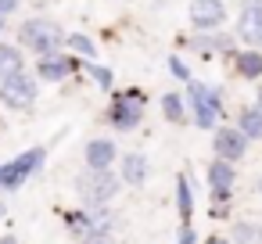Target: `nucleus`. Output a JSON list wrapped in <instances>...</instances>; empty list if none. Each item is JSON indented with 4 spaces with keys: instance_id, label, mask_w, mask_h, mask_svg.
Instances as JSON below:
<instances>
[{
    "instance_id": "nucleus-23",
    "label": "nucleus",
    "mask_w": 262,
    "mask_h": 244,
    "mask_svg": "<svg viewBox=\"0 0 262 244\" xmlns=\"http://www.w3.org/2000/svg\"><path fill=\"white\" fill-rule=\"evenodd\" d=\"M65 43H69V47H72L76 54H83L86 61H90V58H97V47H94V40H86L83 33H72V36H69Z\"/></svg>"
},
{
    "instance_id": "nucleus-12",
    "label": "nucleus",
    "mask_w": 262,
    "mask_h": 244,
    "mask_svg": "<svg viewBox=\"0 0 262 244\" xmlns=\"http://www.w3.org/2000/svg\"><path fill=\"white\" fill-rule=\"evenodd\" d=\"M233 183H237V165L212 158L208 162V190H233Z\"/></svg>"
},
{
    "instance_id": "nucleus-1",
    "label": "nucleus",
    "mask_w": 262,
    "mask_h": 244,
    "mask_svg": "<svg viewBox=\"0 0 262 244\" xmlns=\"http://www.w3.org/2000/svg\"><path fill=\"white\" fill-rule=\"evenodd\" d=\"M65 40H69V36L61 33V26H54V22H47V18H29V22H22V29H18V43L29 47V51L40 54V58L61 54Z\"/></svg>"
},
{
    "instance_id": "nucleus-15",
    "label": "nucleus",
    "mask_w": 262,
    "mask_h": 244,
    "mask_svg": "<svg viewBox=\"0 0 262 244\" xmlns=\"http://www.w3.org/2000/svg\"><path fill=\"white\" fill-rule=\"evenodd\" d=\"M241 133H244V140H262V112L255 108V104H248V108H241L237 112V122H233Z\"/></svg>"
},
{
    "instance_id": "nucleus-18",
    "label": "nucleus",
    "mask_w": 262,
    "mask_h": 244,
    "mask_svg": "<svg viewBox=\"0 0 262 244\" xmlns=\"http://www.w3.org/2000/svg\"><path fill=\"white\" fill-rule=\"evenodd\" d=\"M43 162H47V151H43V147H29L26 154H18V158H15V165H18V172H22L26 180H29L33 172H40V169H43Z\"/></svg>"
},
{
    "instance_id": "nucleus-8",
    "label": "nucleus",
    "mask_w": 262,
    "mask_h": 244,
    "mask_svg": "<svg viewBox=\"0 0 262 244\" xmlns=\"http://www.w3.org/2000/svg\"><path fill=\"white\" fill-rule=\"evenodd\" d=\"M223 22H226L223 0H190V26L198 33H215Z\"/></svg>"
},
{
    "instance_id": "nucleus-16",
    "label": "nucleus",
    "mask_w": 262,
    "mask_h": 244,
    "mask_svg": "<svg viewBox=\"0 0 262 244\" xmlns=\"http://www.w3.org/2000/svg\"><path fill=\"white\" fill-rule=\"evenodd\" d=\"M26 72V61H22V51L11 47V43H0V83Z\"/></svg>"
},
{
    "instance_id": "nucleus-9",
    "label": "nucleus",
    "mask_w": 262,
    "mask_h": 244,
    "mask_svg": "<svg viewBox=\"0 0 262 244\" xmlns=\"http://www.w3.org/2000/svg\"><path fill=\"white\" fill-rule=\"evenodd\" d=\"M79 65H83L79 58L54 54V58H40V65H36V76H40V79H47V83H61V79H69V76H72Z\"/></svg>"
},
{
    "instance_id": "nucleus-27",
    "label": "nucleus",
    "mask_w": 262,
    "mask_h": 244,
    "mask_svg": "<svg viewBox=\"0 0 262 244\" xmlns=\"http://www.w3.org/2000/svg\"><path fill=\"white\" fill-rule=\"evenodd\" d=\"M18 8V0H0V18H4V15H11Z\"/></svg>"
},
{
    "instance_id": "nucleus-21",
    "label": "nucleus",
    "mask_w": 262,
    "mask_h": 244,
    "mask_svg": "<svg viewBox=\"0 0 262 244\" xmlns=\"http://www.w3.org/2000/svg\"><path fill=\"white\" fill-rule=\"evenodd\" d=\"M233 240H237V244H262V226H255V223H237V226H233Z\"/></svg>"
},
{
    "instance_id": "nucleus-2",
    "label": "nucleus",
    "mask_w": 262,
    "mask_h": 244,
    "mask_svg": "<svg viewBox=\"0 0 262 244\" xmlns=\"http://www.w3.org/2000/svg\"><path fill=\"white\" fill-rule=\"evenodd\" d=\"M187 101H190V115H194V126L198 129H212L226 108H223V90L219 86H208V83H198L190 79L187 83Z\"/></svg>"
},
{
    "instance_id": "nucleus-26",
    "label": "nucleus",
    "mask_w": 262,
    "mask_h": 244,
    "mask_svg": "<svg viewBox=\"0 0 262 244\" xmlns=\"http://www.w3.org/2000/svg\"><path fill=\"white\" fill-rule=\"evenodd\" d=\"M83 244H115V237L112 233H86Z\"/></svg>"
},
{
    "instance_id": "nucleus-3",
    "label": "nucleus",
    "mask_w": 262,
    "mask_h": 244,
    "mask_svg": "<svg viewBox=\"0 0 262 244\" xmlns=\"http://www.w3.org/2000/svg\"><path fill=\"white\" fill-rule=\"evenodd\" d=\"M122 180L112 172V169H86L79 180H76V190L83 197V205L94 212V208H108V201L119 194Z\"/></svg>"
},
{
    "instance_id": "nucleus-28",
    "label": "nucleus",
    "mask_w": 262,
    "mask_h": 244,
    "mask_svg": "<svg viewBox=\"0 0 262 244\" xmlns=\"http://www.w3.org/2000/svg\"><path fill=\"white\" fill-rule=\"evenodd\" d=\"M205 244H230V240H226V237H219V233H212V237H208Z\"/></svg>"
},
{
    "instance_id": "nucleus-5",
    "label": "nucleus",
    "mask_w": 262,
    "mask_h": 244,
    "mask_svg": "<svg viewBox=\"0 0 262 244\" xmlns=\"http://www.w3.org/2000/svg\"><path fill=\"white\" fill-rule=\"evenodd\" d=\"M36 94H40V86H36V79H33L29 72H18V76H11V79L0 83V104H4V108H15V112L33 108Z\"/></svg>"
},
{
    "instance_id": "nucleus-30",
    "label": "nucleus",
    "mask_w": 262,
    "mask_h": 244,
    "mask_svg": "<svg viewBox=\"0 0 262 244\" xmlns=\"http://www.w3.org/2000/svg\"><path fill=\"white\" fill-rule=\"evenodd\" d=\"M0 244H18V237H11V233H8V237H0Z\"/></svg>"
},
{
    "instance_id": "nucleus-4",
    "label": "nucleus",
    "mask_w": 262,
    "mask_h": 244,
    "mask_svg": "<svg viewBox=\"0 0 262 244\" xmlns=\"http://www.w3.org/2000/svg\"><path fill=\"white\" fill-rule=\"evenodd\" d=\"M144 108H147V97L140 90H115L112 94V108H108V122L112 129L119 133H133L144 119Z\"/></svg>"
},
{
    "instance_id": "nucleus-22",
    "label": "nucleus",
    "mask_w": 262,
    "mask_h": 244,
    "mask_svg": "<svg viewBox=\"0 0 262 244\" xmlns=\"http://www.w3.org/2000/svg\"><path fill=\"white\" fill-rule=\"evenodd\" d=\"M22 183H26V176L18 172L15 162H4V165H0V187H4V190H18Z\"/></svg>"
},
{
    "instance_id": "nucleus-19",
    "label": "nucleus",
    "mask_w": 262,
    "mask_h": 244,
    "mask_svg": "<svg viewBox=\"0 0 262 244\" xmlns=\"http://www.w3.org/2000/svg\"><path fill=\"white\" fill-rule=\"evenodd\" d=\"M65 226H69V233L72 237H86V233H94V215L86 212V208H76V212H69L65 215Z\"/></svg>"
},
{
    "instance_id": "nucleus-7",
    "label": "nucleus",
    "mask_w": 262,
    "mask_h": 244,
    "mask_svg": "<svg viewBox=\"0 0 262 244\" xmlns=\"http://www.w3.org/2000/svg\"><path fill=\"white\" fill-rule=\"evenodd\" d=\"M244 151H248V140H244V133L237 126H215V133H212V154L215 158L237 165L244 158Z\"/></svg>"
},
{
    "instance_id": "nucleus-11",
    "label": "nucleus",
    "mask_w": 262,
    "mask_h": 244,
    "mask_svg": "<svg viewBox=\"0 0 262 244\" xmlns=\"http://www.w3.org/2000/svg\"><path fill=\"white\" fill-rule=\"evenodd\" d=\"M83 158H86V169H112V162L119 158V147H115L108 137H94V140L86 144Z\"/></svg>"
},
{
    "instance_id": "nucleus-24",
    "label": "nucleus",
    "mask_w": 262,
    "mask_h": 244,
    "mask_svg": "<svg viewBox=\"0 0 262 244\" xmlns=\"http://www.w3.org/2000/svg\"><path fill=\"white\" fill-rule=\"evenodd\" d=\"M169 72H172L180 83H190V69H187V61H180V58H169Z\"/></svg>"
},
{
    "instance_id": "nucleus-20",
    "label": "nucleus",
    "mask_w": 262,
    "mask_h": 244,
    "mask_svg": "<svg viewBox=\"0 0 262 244\" xmlns=\"http://www.w3.org/2000/svg\"><path fill=\"white\" fill-rule=\"evenodd\" d=\"M83 65H86L90 79L97 83V90H112V86H115V76H112V69H104V65H97V61H83Z\"/></svg>"
},
{
    "instance_id": "nucleus-32",
    "label": "nucleus",
    "mask_w": 262,
    "mask_h": 244,
    "mask_svg": "<svg viewBox=\"0 0 262 244\" xmlns=\"http://www.w3.org/2000/svg\"><path fill=\"white\" fill-rule=\"evenodd\" d=\"M0 33H4V18H0Z\"/></svg>"
},
{
    "instance_id": "nucleus-6",
    "label": "nucleus",
    "mask_w": 262,
    "mask_h": 244,
    "mask_svg": "<svg viewBox=\"0 0 262 244\" xmlns=\"http://www.w3.org/2000/svg\"><path fill=\"white\" fill-rule=\"evenodd\" d=\"M237 40L248 43L251 51L262 47V0H244V8L237 15Z\"/></svg>"
},
{
    "instance_id": "nucleus-14",
    "label": "nucleus",
    "mask_w": 262,
    "mask_h": 244,
    "mask_svg": "<svg viewBox=\"0 0 262 244\" xmlns=\"http://www.w3.org/2000/svg\"><path fill=\"white\" fill-rule=\"evenodd\" d=\"M233 69H237V76L241 79H262V51H241V54H233Z\"/></svg>"
},
{
    "instance_id": "nucleus-29",
    "label": "nucleus",
    "mask_w": 262,
    "mask_h": 244,
    "mask_svg": "<svg viewBox=\"0 0 262 244\" xmlns=\"http://www.w3.org/2000/svg\"><path fill=\"white\" fill-rule=\"evenodd\" d=\"M255 108H258V112H262V86H258V90H255Z\"/></svg>"
},
{
    "instance_id": "nucleus-25",
    "label": "nucleus",
    "mask_w": 262,
    "mask_h": 244,
    "mask_svg": "<svg viewBox=\"0 0 262 244\" xmlns=\"http://www.w3.org/2000/svg\"><path fill=\"white\" fill-rule=\"evenodd\" d=\"M176 244H198V230L187 223V226H180V237H176Z\"/></svg>"
},
{
    "instance_id": "nucleus-17",
    "label": "nucleus",
    "mask_w": 262,
    "mask_h": 244,
    "mask_svg": "<svg viewBox=\"0 0 262 244\" xmlns=\"http://www.w3.org/2000/svg\"><path fill=\"white\" fill-rule=\"evenodd\" d=\"M162 115L169 119V122H187V104H183V94H176V90H169V94H162Z\"/></svg>"
},
{
    "instance_id": "nucleus-10",
    "label": "nucleus",
    "mask_w": 262,
    "mask_h": 244,
    "mask_svg": "<svg viewBox=\"0 0 262 244\" xmlns=\"http://www.w3.org/2000/svg\"><path fill=\"white\" fill-rule=\"evenodd\" d=\"M147 172H151V165H147V154H144V151H126V154H122L119 180H122L126 187H144V183H147Z\"/></svg>"
},
{
    "instance_id": "nucleus-33",
    "label": "nucleus",
    "mask_w": 262,
    "mask_h": 244,
    "mask_svg": "<svg viewBox=\"0 0 262 244\" xmlns=\"http://www.w3.org/2000/svg\"><path fill=\"white\" fill-rule=\"evenodd\" d=\"M0 215H4V205H0Z\"/></svg>"
},
{
    "instance_id": "nucleus-13",
    "label": "nucleus",
    "mask_w": 262,
    "mask_h": 244,
    "mask_svg": "<svg viewBox=\"0 0 262 244\" xmlns=\"http://www.w3.org/2000/svg\"><path fill=\"white\" fill-rule=\"evenodd\" d=\"M176 208H180V219H183V226H187L190 215H194V183H190L187 172L176 176Z\"/></svg>"
},
{
    "instance_id": "nucleus-31",
    "label": "nucleus",
    "mask_w": 262,
    "mask_h": 244,
    "mask_svg": "<svg viewBox=\"0 0 262 244\" xmlns=\"http://www.w3.org/2000/svg\"><path fill=\"white\" fill-rule=\"evenodd\" d=\"M255 190H258V194H262V172H258V180H255Z\"/></svg>"
}]
</instances>
